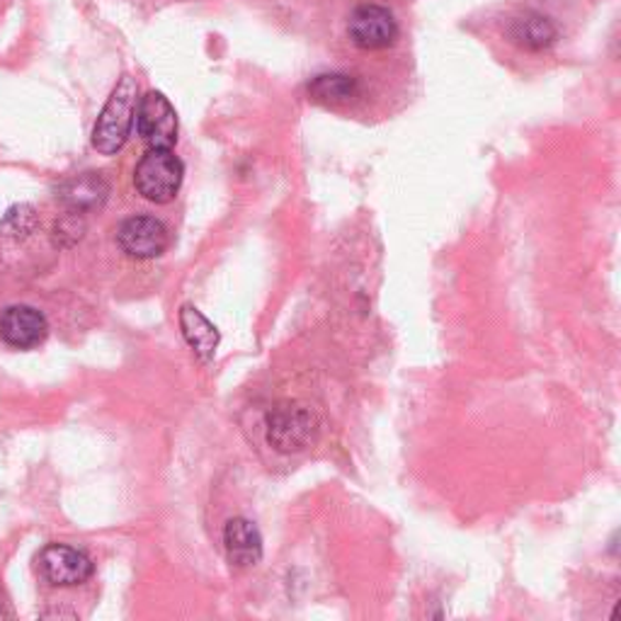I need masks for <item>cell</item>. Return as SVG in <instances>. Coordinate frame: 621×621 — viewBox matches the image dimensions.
<instances>
[{
  "label": "cell",
  "instance_id": "cell-1",
  "mask_svg": "<svg viewBox=\"0 0 621 621\" xmlns=\"http://www.w3.org/2000/svg\"><path fill=\"white\" fill-rule=\"evenodd\" d=\"M139 86L131 76H122L107 98L102 112L92 129V149L102 155H115L124 149L137 119Z\"/></svg>",
  "mask_w": 621,
  "mask_h": 621
},
{
  "label": "cell",
  "instance_id": "cell-2",
  "mask_svg": "<svg viewBox=\"0 0 621 621\" xmlns=\"http://www.w3.org/2000/svg\"><path fill=\"white\" fill-rule=\"evenodd\" d=\"M185 165L171 149H151L137 163L134 187L137 193L153 201V205H168L183 187Z\"/></svg>",
  "mask_w": 621,
  "mask_h": 621
},
{
  "label": "cell",
  "instance_id": "cell-3",
  "mask_svg": "<svg viewBox=\"0 0 621 621\" xmlns=\"http://www.w3.org/2000/svg\"><path fill=\"white\" fill-rule=\"evenodd\" d=\"M320 421L314 408L304 403H280L268 415V442L282 451H302L310 447L318 437Z\"/></svg>",
  "mask_w": 621,
  "mask_h": 621
},
{
  "label": "cell",
  "instance_id": "cell-4",
  "mask_svg": "<svg viewBox=\"0 0 621 621\" xmlns=\"http://www.w3.org/2000/svg\"><path fill=\"white\" fill-rule=\"evenodd\" d=\"M137 129L149 149H173L177 141V115L163 92H146L137 105Z\"/></svg>",
  "mask_w": 621,
  "mask_h": 621
},
{
  "label": "cell",
  "instance_id": "cell-5",
  "mask_svg": "<svg viewBox=\"0 0 621 621\" xmlns=\"http://www.w3.org/2000/svg\"><path fill=\"white\" fill-rule=\"evenodd\" d=\"M348 34L352 44L360 46V50L379 52L396 42L399 25L396 20H393L391 10L374 3H364L360 8H355V13L350 15Z\"/></svg>",
  "mask_w": 621,
  "mask_h": 621
},
{
  "label": "cell",
  "instance_id": "cell-6",
  "mask_svg": "<svg viewBox=\"0 0 621 621\" xmlns=\"http://www.w3.org/2000/svg\"><path fill=\"white\" fill-rule=\"evenodd\" d=\"M40 573L54 588H74L92 578V560L74 546L50 544L40 554Z\"/></svg>",
  "mask_w": 621,
  "mask_h": 621
},
{
  "label": "cell",
  "instance_id": "cell-7",
  "mask_svg": "<svg viewBox=\"0 0 621 621\" xmlns=\"http://www.w3.org/2000/svg\"><path fill=\"white\" fill-rule=\"evenodd\" d=\"M117 243L129 258L153 260L161 258L171 246L165 224L153 217H131L117 231Z\"/></svg>",
  "mask_w": 621,
  "mask_h": 621
},
{
  "label": "cell",
  "instance_id": "cell-8",
  "mask_svg": "<svg viewBox=\"0 0 621 621\" xmlns=\"http://www.w3.org/2000/svg\"><path fill=\"white\" fill-rule=\"evenodd\" d=\"M50 336V324L42 310L32 306H10L0 316V340L15 350H32Z\"/></svg>",
  "mask_w": 621,
  "mask_h": 621
},
{
  "label": "cell",
  "instance_id": "cell-9",
  "mask_svg": "<svg viewBox=\"0 0 621 621\" xmlns=\"http://www.w3.org/2000/svg\"><path fill=\"white\" fill-rule=\"evenodd\" d=\"M224 544L226 556H229L231 566L238 570L253 568L262 558V536L258 527L246 518L229 520L224 530Z\"/></svg>",
  "mask_w": 621,
  "mask_h": 621
},
{
  "label": "cell",
  "instance_id": "cell-10",
  "mask_svg": "<svg viewBox=\"0 0 621 621\" xmlns=\"http://www.w3.org/2000/svg\"><path fill=\"white\" fill-rule=\"evenodd\" d=\"M107 195H110V185L105 183V177L100 173L76 175L58 189V197H62L64 205L78 214L100 209L105 205Z\"/></svg>",
  "mask_w": 621,
  "mask_h": 621
},
{
  "label": "cell",
  "instance_id": "cell-11",
  "mask_svg": "<svg viewBox=\"0 0 621 621\" xmlns=\"http://www.w3.org/2000/svg\"><path fill=\"white\" fill-rule=\"evenodd\" d=\"M181 330H183V338L187 340L189 348L199 357L201 362H211L214 355H217L219 348V330L214 324L199 314L195 306L185 304L181 308Z\"/></svg>",
  "mask_w": 621,
  "mask_h": 621
},
{
  "label": "cell",
  "instance_id": "cell-12",
  "mask_svg": "<svg viewBox=\"0 0 621 621\" xmlns=\"http://www.w3.org/2000/svg\"><path fill=\"white\" fill-rule=\"evenodd\" d=\"M510 40L527 52H542L556 42V28L540 13H524L512 20Z\"/></svg>",
  "mask_w": 621,
  "mask_h": 621
},
{
  "label": "cell",
  "instance_id": "cell-13",
  "mask_svg": "<svg viewBox=\"0 0 621 621\" xmlns=\"http://www.w3.org/2000/svg\"><path fill=\"white\" fill-rule=\"evenodd\" d=\"M357 92H360V83L345 74H326L318 76L314 83H308L310 100L320 105L350 102L352 98H357Z\"/></svg>",
  "mask_w": 621,
  "mask_h": 621
},
{
  "label": "cell",
  "instance_id": "cell-14",
  "mask_svg": "<svg viewBox=\"0 0 621 621\" xmlns=\"http://www.w3.org/2000/svg\"><path fill=\"white\" fill-rule=\"evenodd\" d=\"M34 224H37V219H34V209L28 205H20V207L10 209L6 214V219L0 221V233L13 236V238H25L28 233H32Z\"/></svg>",
  "mask_w": 621,
  "mask_h": 621
}]
</instances>
